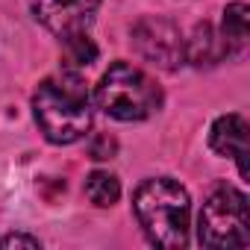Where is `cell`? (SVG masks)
<instances>
[{
    "label": "cell",
    "mask_w": 250,
    "mask_h": 250,
    "mask_svg": "<svg viewBox=\"0 0 250 250\" xmlns=\"http://www.w3.org/2000/svg\"><path fill=\"white\" fill-rule=\"evenodd\" d=\"M33 115L39 130L53 145H74L91 127V100L77 71L47 77L33 94Z\"/></svg>",
    "instance_id": "cell-1"
},
{
    "label": "cell",
    "mask_w": 250,
    "mask_h": 250,
    "mask_svg": "<svg viewBox=\"0 0 250 250\" xmlns=\"http://www.w3.org/2000/svg\"><path fill=\"white\" fill-rule=\"evenodd\" d=\"M136 218L147 238L159 247H186L188 244V191L168 177L145 180L133 197Z\"/></svg>",
    "instance_id": "cell-2"
},
{
    "label": "cell",
    "mask_w": 250,
    "mask_h": 250,
    "mask_svg": "<svg viewBox=\"0 0 250 250\" xmlns=\"http://www.w3.org/2000/svg\"><path fill=\"white\" fill-rule=\"evenodd\" d=\"M97 106L118 121H145L162 106L159 85L136 65L115 62L97 83Z\"/></svg>",
    "instance_id": "cell-3"
},
{
    "label": "cell",
    "mask_w": 250,
    "mask_h": 250,
    "mask_svg": "<svg viewBox=\"0 0 250 250\" xmlns=\"http://www.w3.org/2000/svg\"><path fill=\"white\" fill-rule=\"evenodd\" d=\"M197 241L212 250L250 244V209L244 191L227 183L212 188L197 218Z\"/></svg>",
    "instance_id": "cell-4"
},
{
    "label": "cell",
    "mask_w": 250,
    "mask_h": 250,
    "mask_svg": "<svg viewBox=\"0 0 250 250\" xmlns=\"http://www.w3.org/2000/svg\"><path fill=\"white\" fill-rule=\"evenodd\" d=\"M133 47L162 71H177L186 62V39L165 18H142L133 27Z\"/></svg>",
    "instance_id": "cell-5"
},
{
    "label": "cell",
    "mask_w": 250,
    "mask_h": 250,
    "mask_svg": "<svg viewBox=\"0 0 250 250\" xmlns=\"http://www.w3.org/2000/svg\"><path fill=\"white\" fill-rule=\"evenodd\" d=\"M103 0H33L36 18L59 39L85 33Z\"/></svg>",
    "instance_id": "cell-6"
},
{
    "label": "cell",
    "mask_w": 250,
    "mask_h": 250,
    "mask_svg": "<svg viewBox=\"0 0 250 250\" xmlns=\"http://www.w3.org/2000/svg\"><path fill=\"white\" fill-rule=\"evenodd\" d=\"M250 127L241 115H221L215 124H212V133H209V145L218 156H229L238 162V174L247 180L250 177V165H247V156H250Z\"/></svg>",
    "instance_id": "cell-7"
},
{
    "label": "cell",
    "mask_w": 250,
    "mask_h": 250,
    "mask_svg": "<svg viewBox=\"0 0 250 250\" xmlns=\"http://www.w3.org/2000/svg\"><path fill=\"white\" fill-rule=\"evenodd\" d=\"M224 56H229V53H227L224 39L215 33V27L212 24H197L191 39L186 42V59L191 65H197V68H212Z\"/></svg>",
    "instance_id": "cell-8"
},
{
    "label": "cell",
    "mask_w": 250,
    "mask_h": 250,
    "mask_svg": "<svg viewBox=\"0 0 250 250\" xmlns=\"http://www.w3.org/2000/svg\"><path fill=\"white\" fill-rule=\"evenodd\" d=\"M250 9L244 3H229L224 9V24H221V39L227 44L229 56H238L247 50V39H250Z\"/></svg>",
    "instance_id": "cell-9"
},
{
    "label": "cell",
    "mask_w": 250,
    "mask_h": 250,
    "mask_svg": "<svg viewBox=\"0 0 250 250\" xmlns=\"http://www.w3.org/2000/svg\"><path fill=\"white\" fill-rule=\"evenodd\" d=\"M85 197H88L94 206H100V209L118 203V197H121V183H118V177L109 174V171H94V174H88V180H85Z\"/></svg>",
    "instance_id": "cell-10"
},
{
    "label": "cell",
    "mask_w": 250,
    "mask_h": 250,
    "mask_svg": "<svg viewBox=\"0 0 250 250\" xmlns=\"http://www.w3.org/2000/svg\"><path fill=\"white\" fill-rule=\"evenodd\" d=\"M62 44H65V65H68V71L88 68L97 59V47L88 39V33H74V36L62 39Z\"/></svg>",
    "instance_id": "cell-11"
},
{
    "label": "cell",
    "mask_w": 250,
    "mask_h": 250,
    "mask_svg": "<svg viewBox=\"0 0 250 250\" xmlns=\"http://www.w3.org/2000/svg\"><path fill=\"white\" fill-rule=\"evenodd\" d=\"M115 153H118V142H115L112 136H106V133L94 136V139H91V145H88V156H91V159H97V162L112 159Z\"/></svg>",
    "instance_id": "cell-12"
},
{
    "label": "cell",
    "mask_w": 250,
    "mask_h": 250,
    "mask_svg": "<svg viewBox=\"0 0 250 250\" xmlns=\"http://www.w3.org/2000/svg\"><path fill=\"white\" fill-rule=\"evenodd\" d=\"M0 247H42V241L36 235H24V232H12L0 238Z\"/></svg>",
    "instance_id": "cell-13"
}]
</instances>
